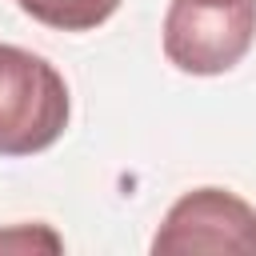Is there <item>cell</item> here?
Masks as SVG:
<instances>
[{
	"label": "cell",
	"instance_id": "6da1fadb",
	"mask_svg": "<svg viewBox=\"0 0 256 256\" xmlns=\"http://www.w3.org/2000/svg\"><path fill=\"white\" fill-rule=\"evenodd\" d=\"M68 84L36 52L0 44V156L52 148L68 128Z\"/></svg>",
	"mask_w": 256,
	"mask_h": 256
},
{
	"label": "cell",
	"instance_id": "7a4b0ae2",
	"mask_svg": "<svg viewBox=\"0 0 256 256\" xmlns=\"http://www.w3.org/2000/svg\"><path fill=\"white\" fill-rule=\"evenodd\" d=\"M164 56L188 76L236 68L256 40V0H172L164 12Z\"/></svg>",
	"mask_w": 256,
	"mask_h": 256
},
{
	"label": "cell",
	"instance_id": "3957f363",
	"mask_svg": "<svg viewBox=\"0 0 256 256\" xmlns=\"http://www.w3.org/2000/svg\"><path fill=\"white\" fill-rule=\"evenodd\" d=\"M152 252H256V208L228 188L184 192L152 236Z\"/></svg>",
	"mask_w": 256,
	"mask_h": 256
},
{
	"label": "cell",
	"instance_id": "5b68a950",
	"mask_svg": "<svg viewBox=\"0 0 256 256\" xmlns=\"http://www.w3.org/2000/svg\"><path fill=\"white\" fill-rule=\"evenodd\" d=\"M36 244H44V248H60V240L48 232V228H20V232H0V248H36Z\"/></svg>",
	"mask_w": 256,
	"mask_h": 256
},
{
	"label": "cell",
	"instance_id": "277c9868",
	"mask_svg": "<svg viewBox=\"0 0 256 256\" xmlns=\"http://www.w3.org/2000/svg\"><path fill=\"white\" fill-rule=\"evenodd\" d=\"M16 8L56 32H92L120 8V0H16Z\"/></svg>",
	"mask_w": 256,
	"mask_h": 256
}]
</instances>
